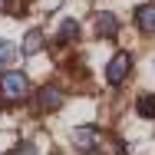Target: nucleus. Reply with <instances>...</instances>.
<instances>
[{
  "instance_id": "f257e3e1",
  "label": "nucleus",
  "mask_w": 155,
  "mask_h": 155,
  "mask_svg": "<svg viewBox=\"0 0 155 155\" xmlns=\"http://www.w3.org/2000/svg\"><path fill=\"white\" fill-rule=\"evenodd\" d=\"M27 96H30V79H27V73L10 69V73L0 76V99H7V102H20V99H27Z\"/></svg>"
},
{
  "instance_id": "f03ea898",
  "label": "nucleus",
  "mask_w": 155,
  "mask_h": 155,
  "mask_svg": "<svg viewBox=\"0 0 155 155\" xmlns=\"http://www.w3.org/2000/svg\"><path fill=\"white\" fill-rule=\"evenodd\" d=\"M129 73H132V56L129 53H116L112 60L106 63V83L109 86H122L129 79Z\"/></svg>"
},
{
  "instance_id": "9b49d317",
  "label": "nucleus",
  "mask_w": 155,
  "mask_h": 155,
  "mask_svg": "<svg viewBox=\"0 0 155 155\" xmlns=\"http://www.w3.org/2000/svg\"><path fill=\"white\" fill-rule=\"evenodd\" d=\"M13 155H36V145H33V142H20Z\"/></svg>"
},
{
  "instance_id": "20e7f679",
  "label": "nucleus",
  "mask_w": 155,
  "mask_h": 155,
  "mask_svg": "<svg viewBox=\"0 0 155 155\" xmlns=\"http://www.w3.org/2000/svg\"><path fill=\"white\" fill-rule=\"evenodd\" d=\"M132 20H135V30H139V33L155 36V3H142V7H135Z\"/></svg>"
},
{
  "instance_id": "7ed1b4c3",
  "label": "nucleus",
  "mask_w": 155,
  "mask_h": 155,
  "mask_svg": "<svg viewBox=\"0 0 155 155\" xmlns=\"http://www.w3.org/2000/svg\"><path fill=\"white\" fill-rule=\"evenodd\" d=\"M73 145L79 149V152H96V145H99V129L96 125H79L76 132H73Z\"/></svg>"
},
{
  "instance_id": "423d86ee",
  "label": "nucleus",
  "mask_w": 155,
  "mask_h": 155,
  "mask_svg": "<svg viewBox=\"0 0 155 155\" xmlns=\"http://www.w3.org/2000/svg\"><path fill=\"white\" fill-rule=\"evenodd\" d=\"M60 106H63L60 86H43V89H40V109H43V112H53V109H60Z\"/></svg>"
},
{
  "instance_id": "f8f14e48",
  "label": "nucleus",
  "mask_w": 155,
  "mask_h": 155,
  "mask_svg": "<svg viewBox=\"0 0 155 155\" xmlns=\"http://www.w3.org/2000/svg\"><path fill=\"white\" fill-rule=\"evenodd\" d=\"M93 155H99V152H93Z\"/></svg>"
},
{
  "instance_id": "9d476101",
  "label": "nucleus",
  "mask_w": 155,
  "mask_h": 155,
  "mask_svg": "<svg viewBox=\"0 0 155 155\" xmlns=\"http://www.w3.org/2000/svg\"><path fill=\"white\" fill-rule=\"evenodd\" d=\"M79 33H83V27L76 20H60V40L73 43V40H79Z\"/></svg>"
},
{
  "instance_id": "6e6552de",
  "label": "nucleus",
  "mask_w": 155,
  "mask_h": 155,
  "mask_svg": "<svg viewBox=\"0 0 155 155\" xmlns=\"http://www.w3.org/2000/svg\"><path fill=\"white\" fill-rule=\"evenodd\" d=\"M135 112H139L142 119H155V93H142V96H139Z\"/></svg>"
},
{
  "instance_id": "0eeeda50",
  "label": "nucleus",
  "mask_w": 155,
  "mask_h": 155,
  "mask_svg": "<svg viewBox=\"0 0 155 155\" xmlns=\"http://www.w3.org/2000/svg\"><path fill=\"white\" fill-rule=\"evenodd\" d=\"M43 50V33L40 30H30L27 36H23V56H36Z\"/></svg>"
},
{
  "instance_id": "1a4fd4ad",
  "label": "nucleus",
  "mask_w": 155,
  "mask_h": 155,
  "mask_svg": "<svg viewBox=\"0 0 155 155\" xmlns=\"http://www.w3.org/2000/svg\"><path fill=\"white\" fill-rule=\"evenodd\" d=\"M13 63H17V50H13V43H10V40H0V69L10 73Z\"/></svg>"
},
{
  "instance_id": "39448f33",
  "label": "nucleus",
  "mask_w": 155,
  "mask_h": 155,
  "mask_svg": "<svg viewBox=\"0 0 155 155\" xmlns=\"http://www.w3.org/2000/svg\"><path fill=\"white\" fill-rule=\"evenodd\" d=\"M116 33H119V20H116V13H112V10H99V17H96V36L109 40V36H116Z\"/></svg>"
}]
</instances>
